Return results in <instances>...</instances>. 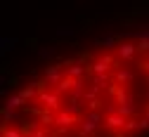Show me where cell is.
Segmentation results:
<instances>
[{"label":"cell","instance_id":"cell-1","mask_svg":"<svg viewBox=\"0 0 149 137\" xmlns=\"http://www.w3.org/2000/svg\"><path fill=\"white\" fill-rule=\"evenodd\" d=\"M0 137H149V24L33 66L5 99Z\"/></svg>","mask_w":149,"mask_h":137}]
</instances>
